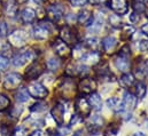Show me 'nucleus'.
<instances>
[{
    "label": "nucleus",
    "instance_id": "f257e3e1",
    "mask_svg": "<svg viewBox=\"0 0 148 136\" xmlns=\"http://www.w3.org/2000/svg\"><path fill=\"white\" fill-rule=\"evenodd\" d=\"M28 39L29 35L24 30H15L8 35V44L13 47L21 48L27 44Z\"/></svg>",
    "mask_w": 148,
    "mask_h": 136
},
{
    "label": "nucleus",
    "instance_id": "f03ea898",
    "mask_svg": "<svg viewBox=\"0 0 148 136\" xmlns=\"http://www.w3.org/2000/svg\"><path fill=\"white\" fill-rule=\"evenodd\" d=\"M36 57V54L31 50V49H25V50H22L18 54H16L14 57H13V65L14 67H23L24 64H27L28 62L30 61H34Z\"/></svg>",
    "mask_w": 148,
    "mask_h": 136
},
{
    "label": "nucleus",
    "instance_id": "7ed1b4c3",
    "mask_svg": "<svg viewBox=\"0 0 148 136\" xmlns=\"http://www.w3.org/2000/svg\"><path fill=\"white\" fill-rule=\"evenodd\" d=\"M28 92H29L30 96L36 99V100H42V99L47 97V95H48V89L44 85H41L39 82L31 84L28 87Z\"/></svg>",
    "mask_w": 148,
    "mask_h": 136
},
{
    "label": "nucleus",
    "instance_id": "20e7f679",
    "mask_svg": "<svg viewBox=\"0 0 148 136\" xmlns=\"http://www.w3.org/2000/svg\"><path fill=\"white\" fill-rule=\"evenodd\" d=\"M91 105L88 103V100L85 97H78L75 103V110L79 117H86L90 116L91 112Z\"/></svg>",
    "mask_w": 148,
    "mask_h": 136
},
{
    "label": "nucleus",
    "instance_id": "39448f33",
    "mask_svg": "<svg viewBox=\"0 0 148 136\" xmlns=\"http://www.w3.org/2000/svg\"><path fill=\"white\" fill-rule=\"evenodd\" d=\"M22 75L20 73H16V72H12L9 74H7L5 77V80H3V86L6 89H15L17 88L21 82H22Z\"/></svg>",
    "mask_w": 148,
    "mask_h": 136
},
{
    "label": "nucleus",
    "instance_id": "423d86ee",
    "mask_svg": "<svg viewBox=\"0 0 148 136\" xmlns=\"http://www.w3.org/2000/svg\"><path fill=\"white\" fill-rule=\"evenodd\" d=\"M53 49H54V52H55V54H56L58 56L64 57V58L68 57V56L70 55V53H71L69 45L66 44V42H64L63 40H61L60 38L54 41V44H53Z\"/></svg>",
    "mask_w": 148,
    "mask_h": 136
},
{
    "label": "nucleus",
    "instance_id": "0eeeda50",
    "mask_svg": "<svg viewBox=\"0 0 148 136\" xmlns=\"http://www.w3.org/2000/svg\"><path fill=\"white\" fill-rule=\"evenodd\" d=\"M108 7L115 14H118V15H124L129 10V5L126 0H109Z\"/></svg>",
    "mask_w": 148,
    "mask_h": 136
},
{
    "label": "nucleus",
    "instance_id": "6e6552de",
    "mask_svg": "<svg viewBox=\"0 0 148 136\" xmlns=\"http://www.w3.org/2000/svg\"><path fill=\"white\" fill-rule=\"evenodd\" d=\"M78 88H79L80 93H83V94H91L97 89V82H95L94 79L85 77L80 80V82L78 85Z\"/></svg>",
    "mask_w": 148,
    "mask_h": 136
},
{
    "label": "nucleus",
    "instance_id": "1a4fd4ad",
    "mask_svg": "<svg viewBox=\"0 0 148 136\" xmlns=\"http://www.w3.org/2000/svg\"><path fill=\"white\" fill-rule=\"evenodd\" d=\"M60 39L63 40L68 45H77V42H78L76 34L71 30V28L68 27V25H66V27H63L61 29V31H60Z\"/></svg>",
    "mask_w": 148,
    "mask_h": 136
},
{
    "label": "nucleus",
    "instance_id": "9d476101",
    "mask_svg": "<svg viewBox=\"0 0 148 136\" xmlns=\"http://www.w3.org/2000/svg\"><path fill=\"white\" fill-rule=\"evenodd\" d=\"M46 14H47V17L52 21V22H58L62 18V15H63V8L60 6V5H52L47 8L46 10Z\"/></svg>",
    "mask_w": 148,
    "mask_h": 136
},
{
    "label": "nucleus",
    "instance_id": "9b49d317",
    "mask_svg": "<svg viewBox=\"0 0 148 136\" xmlns=\"http://www.w3.org/2000/svg\"><path fill=\"white\" fill-rule=\"evenodd\" d=\"M44 72V68L39 63H32L25 71V77L28 80H35L39 78Z\"/></svg>",
    "mask_w": 148,
    "mask_h": 136
},
{
    "label": "nucleus",
    "instance_id": "f8f14e48",
    "mask_svg": "<svg viewBox=\"0 0 148 136\" xmlns=\"http://www.w3.org/2000/svg\"><path fill=\"white\" fill-rule=\"evenodd\" d=\"M3 5V12L8 17H15L18 12V3L15 0H5Z\"/></svg>",
    "mask_w": 148,
    "mask_h": 136
},
{
    "label": "nucleus",
    "instance_id": "ddd939ff",
    "mask_svg": "<svg viewBox=\"0 0 148 136\" xmlns=\"http://www.w3.org/2000/svg\"><path fill=\"white\" fill-rule=\"evenodd\" d=\"M82 62L87 65V64H92V65H95L100 62V54L99 52H88L86 54H83L82 57H80Z\"/></svg>",
    "mask_w": 148,
    "mask_h": 136
},
{
    "label": "nucleus",
    "instance_id": "4468645a",
    "mask_svg": "<svg viewBox=\"0 0 148 136\" xmlns=\"http://www.w3.org/2000/svg\"><path fill=\"white\" fill-rule=\"evenodd\" d=\"M49 34V29L48 27L39 23L34 27V37L37 40H45Z\"/></svg>",
    "mask_w": 148,
    "mask_h": 136
},
{
    "label": "nucleus",
    "instance_id": "2eb2a0df",
    "mask_svg": "<svg viewBox=\"0 0 148 136\" xmlns=\"http://www.w3.org/2000/svg\"><path fill=\"white\" fill-rule=\"evenodd\" d=\"M137 103H138V97L136 95H133L130 92L124 93V99H123L124 109H127L129 111H132L137 106Z\"/></svg>",
    "mask_w": 148,
    "mask_h": 136
},
{
    "label": "nucleus",
    "instance_id": "dca6fc26",
    "mask_svg": "<svg viewBox=\"0 0 148 136\" xmlns=\"http://www.w3.org/2000/svg\"><path fill=\"white\" fill-rule=\"evenodd\" d=\"M52 116L58 125H63V114L66 112V107L63 104H58L52 109Z\"/></svg>",
    "mask_w": 148,
    "mask_h": 136
},
{
    "label": "nucleus",
    "instance_id": "f3484780",
    "mask_svg": "<svg viewBox=\"0 0 148 136\" xmlns=\"http://www.w3.org/2000/svg\"><path fill=\"white\" fill-rule=\"evenodd\" d=\"M37 17V14H36V10L32 9V8H24L21 13V21L24 23V24H31L35 22Z\"/></svg>",
    "mask_w": 148,
    "mask_h": 136
},
{
    "label": "nucleus",
    "instance_id": "a211bd4d",
    "mask_svg": "<svg viewBox=\"0 0 148 136\" xmlns=\"http://www.w3.org/2000/svg\"><path fill=\"white\" fill-rule=\"evenodd\" d=\"M77 21L79 24L82 25H85V27H90L92 23H93V16H92V13L87 9H83L78 16H77Z\"/></svg>",
    "mask_w": 148,
    "mask_h": 136
},
{
    "label": "nucleus",
    "instance_id": "6ab92c4d",
    "mask_svg": "<svg viewBox=\"0 0 148 136\" xmlns=\"http://www.w3.org/2000/svg\"><path fill=\"white\" fill-rule=\"evenodd\" d=\"M114 63H115V67L118 69L119 71H122V72H127L129 69H130L129 58L127 57H124V56H122L119 54H118V56L115 57Z\"/></svg>",
    "mask_w": 148,
    "mask_h": 136
},
{
    "label": "nucleus",
    "instance_id": "aec40b11",
    "mask_svg": "<svg viewBox=\"0 0 148 136\" xmlns=\"http://www.w3.org/2000/svg\"><path fill=\"white\" fill-rule=\"evenodd\" d=\"M87 100H88V103H90V105H91V107L93 110L100 111L102 109V100H101V97H100L99 94H97V93L93 92V93L90 94V97Z\"/></svg>",
    "mask_w": 148,
    "mask_h": 136
},
{
    "label": "nucleus",
    "instance_id": "412c9836",
    "mask_svg": "<svg viewBox=\"0 0 148 136\" xmlns=\"http://www.w3.org/2000/svg\"><path fill=\"white\" fill-rule=\"evenodd\" d=\"M102 48L105 49V52L107 53H112L117 46V40L114 38V37H106L103 40H102Z\"/></svg>",
    "mask_w": 148,
    "mask_h": 136
},
{
    "label": "nucleus",
    "instance_id": "4be33fe9",
    "mask_svg": "<svg viewBox=\"0 0 148 136\" xmlns=\"http://www.w3.org/2000/svg\"><path fill=\"white\" fill-rule=\"evenodd\" d=\"M107 105L114 112H123L125 110L123 102L119 101L117 97H111L109 100H107Z\"/></svg>",
    "mask_w": 148,
    "mask_h": 136
},
{
    "label": "nucleus",
    "instance_id": "5701e85b",
    "mask_svg": "<svg viewBox=\"0 0 148 136\" xmlns=\"http://www.w3.org/2000/svg\"><path fill=\"white\" fill-rule=\"evenodd\" d=\"M85 47L92 52H99L101 44L97 38H87L85 40Z\"/></svg>",
    "mask_w": 148,
    "mask_h": 136
},
{
    "label": "nucleus",
    "instance_id": "b1692460",
    "mask_svg": "<svg viewBox=\"0 0 148 136\" xmlns=\"http://www.w3.org/2000/svg\"><path fill=\"white\" fill-rule=\"evenodd\" d=\"M134 80H136V78H134V75H133L132 73L125 72V73L122 75V78H121V84H122L124 87H131V86L134 84Z\"/></svg>",
    "mask_w": 148,
    "mask_h": 136
},
{
    "label": "nucleus",
    "instance_id": "393cba45",
    "mask_svg": "<svg viewBox=\"0 0 148 136\" xmlns=\"http://www.w3.org/2000/svg\"><path fill=\"white\" fill-rule=\"evenodd\" d=\"M134 28L132 27V25H123L122 27V33H121V38L123 39V40H129L133 33H134Z\"/></svg>",
    "mask_w": 148,
    "mask_h": 136
},
{
    "label": "nucleus",
    "instance_id": "a878e982",
    "mask_svg": "<svg viewBox=\"0 0 148 136\" xmlns=\"http://www.w3.org/2000/svg\"><path fill=\"white\" fill-rule=\"evenodd\" d=\"M30 99V94H29V92H28V88H25V87H23V88H21L18 92H17V94H16V100L18 101V102H27L28 100Z\"/></svg>",
    "mask_w": 148,
    "mask_h": 136
},
{
    "label": "nucleus",
    "instance_id": "bb28decb",
    "mask_svg": "<svg viewBox=\"0 0 148 136\" xmlns=\"http://www.w3.org/2000/svg\"><path fill=\"white\" fill-rule=\"evenodd\" d=\"M109 23H110L111 27L115 28V29H119V28L123 27V22H122V20H121L118 14H112V15L109 16Z\"/></svg>",
    "mask_w": 148,
    "mask_h": 136
},
{
    "label": "nucleus",
    "instance_id": "cd10ccee",
    "mask_svg": "<svg viewBox=\"0 0 148 136\" xmlns=\"http://www.w3.org/2000/svg\"><path fill=\"white\" fill-rule=\"evenodd\" d=\"M137 75L139 78H144L148 75V64L146 62H140L137 67Z\"/></svg>",
    "mask_w": 148,
    "mask_h": 136
},
{
    "label": "nucleus",
    "instance_id": "c85d7f7f",
    "mask_svg": "<svg viewBox=\"0 0 148 136\" xmlns=\"http://www.w3.org/2000/svg\"><path fill=\"white\" fill-rule=\"evenodd\" d=\"M132 8L136 13L138 14H141V13H145L146 10V6H145V1L143 0H134L133 3H132Z\"/></svg>",
    "mask_w": 148,
    "mask_h": 136
},
{
    "label": "nucleus",
    "instance_id": "c756f323",
    "mask_svg": "<svg viewBox=\"0 0 148 136\" xmlns=\"http://www.w3.org/2000/svg\"><path fill=\"white\" fill-rule=\"evenodd\" d=\"M61 63H60V60L59 58H55V57H52L47 61L46 63V68L48 69L49 71H56L58 69L60 68Z\"/></svg>",
    "mask_w": 148,
    "mask_h": 136
},
{
    "label": "nucleus",
    "instance_id": "7c9ffc66",
    "mask_svg": "<svg viewBox=\"0 0 148 136\" xmlns=\"http://www.w3.org/2000/svg\"><path fill=\"white\" fill-rule=\"evenodd\" d=\"M146 92H147V89H146V86L144 82H138L136 85V93H137L136 96L138 99H144L146 95Z\"/></svg>",
    "mask_w": 148,
    "mask_h": 136
},
{
    "label": "nucleus",
    "instance_id": "2f4dec72",
    "mask_svg": "<svg viewBox=\"0 0 148 136\" xmlns=\"http://www.w3.org/2000/svg\"><path fill=\"white\" fill-rule=\"evenodd\" d=\"M10 105V101L5 96L0 94V111H5Z\"/></svg>",
    "mask_w": 148,
    "mask_h": 136
},
{
    "label": "nucleus",
    "instance_id": "473e14b6",
    "mask_svg": "<svg viewBox=\"0 0 148 136\" xmlns=\"http://www.w3.org/2000/svg\"><path fill=\"white\" fill-rule=\"evenodd\" d=\"M9 67V60L8 57L0 54V70H7Z\"/></svg>",
    "mask_w": 148,
    "mask_h": 136
},
{
    "label": "nucleus",
    "instance_id": "72a5a7b5",
    "mask_svg": "<svg viewBox=\"0 0 148 136\" xmlns=\"http://www.w3.org/2000/svg\"><path fill=\"white\" fill-rule=\"evenodd\" d=\"M8 33V27L5 22H0V38H5Z\"/></svg>",
    "mask_w": 148,
    "mask_h": 136
},
{
    "label": "nucleus",
    "instance_id": "f704fd0d",
    "mask_svg": "<svg viewBox=\"0 0 148 136\" xmlns=\"http://www.w3.org/2000/svg\"><path fill=\"white\" fill-rule=\"evenodd\" d=\"M13 136H28V133L23 127H17L13 132Z\"/></svg>",
    "mask_w": 148,
    "mask_h": 136
},
{
    "label": "nucleus",
    "instance_id": "c9c22d12",
    "mask_svg": "<svg viewBox=\"0 0 148 136\" xmlns=\"http://www.w3.org/2000/svg\"><path fill=\"white\" fill-rule=\"evenodd\" d=\"M73 7H82L87 3V0H70Z\"/></svg>",
    "mask_w": 148,
    "mask_h": 136
},
{
    "label": "nucleus",
    "instance_id": "e433bc0d",
    "mask_svg": "<svg viewBox=\"0 0 148 136\" xmlns=\"http://www.w3.org/2000/svg\"><path fill=\"white\" fill-rule=\"evenodd\" d=\"M46 109V105L45 104H41V103H37L35 105H32V107L30 109L31 111H35V112H39V111H44Z\"/></svg>",
    "mask_w": 148,
    "mask_h": 136
},
{
    "label": "nucleus",
    "instance_id": "4c0bfd02",
    "mask_svg": "<svg viewBox=\"0 0 148 136\" xmlns=\"http://www.w3.org/2000/svg\"><path fill=\"white\" fill-rule=\"evenodd\" d=\"M1 55H3V56H6L7 57V55H10L12 54V52H10V46H9V44H5L3 46H2V49H1Z\"/></svg>",
    "mask_w": 148,
    "mask_h": 136
},
{
    "label": "nucleus",
    "instance_id": "58836bf2",
    "mask_svg": "<svg viewBox=\"0 0 148 136\" xmlns=\"http://www.w3.org/2000/svg\"><path fill=\"white\" fill-rule=\"evenodd\" d=\"M69 132H70V128L69 127H66V126L60 125V127H59V134H61L62 136H66L67 134H69Z\"/></svg>",
    "mask_w": 148,
    "mask_h": 136
},
{
    "label": "nucleus",
    "instance_id": "ea45409f",
    "mask_svg": "<svg viewBox=\"0 0 148 136\" xmlns=\"http://www.w3.org/2000/svg\"><path fill=\"white\" fill-rule=\"evenodd\" d=\"M119 55H122V56L129 58V56H130V48H129L127 46H124V47L119 50Z\"/></svg>",
    "mask_w": 148,
    "mask_h": 136
},
{
    "label": "nucleus",
    "instance_id": "a19ab883",
    "mask_svg": "<svg viewBox=\"0 0 148 136\" xmlns=\"http://www.w3.org/2000/svg\"><path fill=\"white\" fill-rule=\"evenodd\" d=\"M139 20H140V17H139V14H138V13H136V12L131 13V15H130V21H131V23H138Z\"/></svg>",
    "mask_w": 148,
    "mask_h": 136
},
{
    "label": "nucleus",
    "instance_id": "79ce46f5",
    "mask_svg": "<svg viewBox=\"0 0 148 136\" xmlns=\"http://www.w3.org/2000/svg\"><path fill=\"white\" fill-rule=\"evenodd\" d=\"M140 32H141V34L145 37V39H146V40H148V23L144 24V25L141 27Z\"/></svg>",
    "mask_w": 148,
    "mask_h": 136
},
{
    "label": "nucleus",
    "instance_id": "37998d69",
    "mask_svg": "<svg viewBox=\"0 0 148 136\" xmlns=\"http://www.w3.org/2000/svg\"><path fill=\"white\" fill-rule=\"evenodd\" d=\"M105 0H87V2H90L91 5H94V6H98L100 5L101 2H103Z\"/></svg>",
    "mask_w": 148,
    "mask_h": 136
},
{
    "label": "nucleus",
    "instance_id": "c03bdc74",
    "mask_svg": "<svg viewBox=\"0 0 148 136\" xmlns=\"http://www.w3.org/2000/svg\"><path fill=\"white\" fill-rule=\"evenodd\" d=\"M30 136H45V134H44L41 131H39V129H38V131H35V132H34Z\"/></svg>",
    "mask_w": 148,
    "mask_h": 136
},
{
    "label": "nucleus",
    "instance_id": "a18cd8bd",
    "mask_svg": "<svg viewBox=\"0 0 148 136\" xmlns=\"http://www.w3.org/2000/svg\"><path fill=\"white\" fill-rule=\"evenodd\" d=\"M36 3H38V5H41V3H44V2H46V0H34Z\"/></svg>",
    "mask_w": 148,
    "mask_h": 136
},
{
    "label": "nucleus",
    "instance_id": "49530a36",
    "mask_svg": "<svg viewBox=\"0 0 148 136\" xmlns=\"http://www.w3.org/2000/svg\"><path fill=\"white\" fill-rule=\"evenodd\" d=\"M15 1H16L17 3H25L28 0H15Z\"/></svg>",
    "mask_w": 148,
    "mask_h": 136
},
{
    "label": "nucleus",
    "instance_id": "de8ad7c7",
    "mask_svg": "<svg viewBox=\"0 0 148 136\" xmlns=\"http://www.w3.org/2000/svg\"><path fill=\"white\" fill-rule=\"evenodd\" d=\"M74 136H83L82 135V131H78V132H76L74 134Z\"/></svg>",
    "mask_w": 148,
    "mask_h": 136
},
{
    "label": "nucleus",
    "instance_id": "09e8293b",
    "mask_svg": "<svg viewBox=\"0 0 148 136\" xmlns=\"http://www.w3.org/2000/svg\"><path fill=\"white\" fill-rule=\"evenodd\" d=\"M134 136H146L144 133H141V132H138V133H136L134 134Z\"/></svg>",
    "mask_w": 148,
    "mask_h": 136
},
{
    "label": "nucleus",
    "instance_id": "8fccbe9b",
    "mask_svg": "<svg viewBox=\"0 0 148 136\" xmlns=\"http://www.w3.org/2000/svg\"><path fill=\"white\" fill-rule=\"evenodd\" d=\"M49 136H62V135H61V134H59V133H58V134H55V133H54V134H51Z\"/></svg>",
    "mask_w": 148,
    "mask_h": 136
},
{
    "label": "nucleus",
    "instance_id": "3c124183",
    "mask_svg": "<svg viewBox=\"0 0 148 136\" xmlns=\"http://www.w3.org/2000/svg\"><path fill=\"white\" fill-rule=\"evenodd\" d=\"M145 13H146V17L148 18V9H146V10H145Z\"/></svg>",
    "mask_w": 148,
    "mask_h": 136
},
{
    "label": "nucleus",
    "instance_id": "603ef678",
    "mask_svg": "<svg viewBox=\"0 0 148 136\" xmlns=\"http://www.w3.org/2000/svg\"><path fill=\"white\" fill-rule=\"evenodd\" d=\"M1 8H2V1L0 0V9H1Z\"/></svg>",
    "mask_w": 148,
    "mask_h": 136
},
{
    "label": "nucleus",
    "instance_id": "864d4df0",
    "mask_svg": "<svg viewBox=\"0 0 148 136\" xmlns=\"http://www.w3.org/2000/svg\"><path fill=\"white\" fill-rule=\"evenodd\" d=\"M143 1H145V2H148V0H143Z\"/></svg>",
    "mask_w": 148,
    "mask_h": 136
},
{
    "label": "nucleus",
    "instance_id": "5fc2aeb1",
    "mask_svg": "<svg viewBox=\"0 0 148 136\" xmlns=\"http://www.w3.org/2000/svg\"><path fill=\"white\" fill-rule=\"evenodd\" d=\"M0 78H1V75H0Z\"/></svg>",
    "mask_w": 148,
    "mask_h": 136
}]
</instances>
